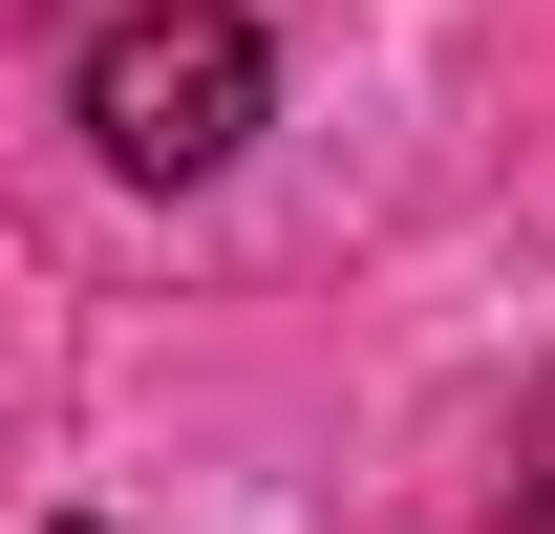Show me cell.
Here are the masks:
<instances>
[{
	"instance_id": "cell-1",
	"label": "cell",
	"mask_w": 555,
	"mask_h": 534,
	"mask_svg": "<svg viewBox=\"0 0 555 534\" xmlns=\"http://www.w3.org/2000/svg\"><path fill=\"white\" fill-rule=\"evenodd\" d=\"M278 107V43L235 22V0H129L107 43H86V150L129 171V193H193V171H235Z\"/></svg>"
},
{
	"instance_id": "cell-2",
	"label": "cell",
	"mask_w": 555,
	"mask_h": 534,
	"mask_svg": "<svg viewBox=\"0 0 555 534\" xmlns=\"http://www.w3.org/2000/svg\"><path fill=\"white\" fill-rule=\"evenodd\" d=\"M513 534H555V449H534V492H513Z\"/></svg>"
},
{
	"instance_id": "cell-3",
	"label": "cell",
	"mask_w": 555,
	"mask_h": 534,
	"mask_svg": "<svg viewBox=\"0 0 555 534\" xmlns=\"http://www.w3.org/2000/svg\"><path fill=\"white\" fill-rule=\"evenodd\" d=\"M43 534H107V513H43Z\"/></svg>"
}]
</instances>
